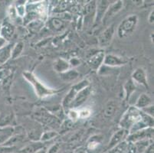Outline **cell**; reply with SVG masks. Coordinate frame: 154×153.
Listing matches in <instances>:
<instances>
[{
	"instance_id": "6da1fadb",
	"label": "cell",
	"mask_w": 154,
	"mask_h": 153,
	"mask_svg": "<svg viewBox=\"0 0 154 153\" xmlns=\"http://www.w3.org/2000/svg\"><path fill=\"white\" fill-rule=\"evenodd\" d=\"M22 74H23L24 78L32 84L33 88H34L36 95L39 98L44 99V98L48 97V96L55 94L59 91L47 87L45 85H44L41 81L36 78L35 75L33 73L29 72V71H25Z\"/></svg>"
},
{
	"instance_id": "7a4b0ae2",
	"label": "cell",
	"mask_w": 154,
	"mask_h": 153,
	"mask_svg": "<svg viewBox=\"0 0 154 153\" xmlns=\"http://www.w3.org/2000/svg\"><path fill=\"white\" fill-rule=\"evenodd\" d=\"M143 114V113L140 109H137L136 106H130L120 119L119 123L120 128L129 132L136 123H138L142 119Z\"/></svg>"
},
{
	"instance_id": "3957f363",
	"label": "cell",
	"mask_w": 154,
	"mask_h": 153,
	"mask_svg": "<svg viewBox=\"0 0 154 153\" xmlns=\"http://www.w3.org/2000/svg\"><path fill=\"white\" fill-rule=\"evenodd\" d=\"M138 24V17L135 15H131L126 17L120 22L117 29V35L120 38H124L131 35L135 31Z\"/></svg>"
},
{
	"instance_id": "277c9868",
	"label": "cell",
	"mask_w": 154,
	"mask_h": 153,
	"mask_svg": "<svg viewBox=\"0 0 154 153\" xmlns=\"http://www.w3.org/2000/svg\"><path fill=\"white\" fill-rule=\"evenodd\" d=\"M89 85H90V84H89V82H88V81H87V80H83L82 81L78 83V84H75V85L71 87V89L70 90V91L68 92V94L64 96V99H63V109H64L65 111H66V110L68 111L70 109V106H71V103H72V101L75 99L77 93H78L81 90L86 87L89 86Z\"/></svg>"
},
{
	"instance_id": "5b68a950",
	"label": "cell",
	"mask_w": 154,
	"mask_h": 153,
	"mask_svg": "<svg viewBox=\"0 0 154 153\" xmlns=\"http://www.w3.org/2000/svg\"><path fill=\"white\" fill-rule=\"evenodd\" d=\"M152 137H153V127H149V128L138 130L133 133H130L127 138V141L130 143H133L146 139H152Z\"/></svg>"
},
{
	"instance_id": "8992f818",
	"label": "cell",
	"mask_w": 154,
	"mask_h": 153,
	"mask_svg": "<svg viewBox=\"0 0 154 153\" xmlns=\"http://www.w3.org/2000/svg\"><path fill=\"white\" fill-rule=\"evenodd\" d=\"M91 93V89L90 85L86 87L83 88L82 90H81L77 93L74 100L72 101L71 106H70V109H76V108L79 107V106H82V105L86 102L87 99H88V97L90 96Z\"/></svg>"
},
{
	"instance_id": "52a82bcc",
	"label": "cell",
	"mask_w": 154,
	"mask_h": 153,
	"mask_svg": "<svg viewBox=\"0 0 154 153\" xmlns=\"http://www.w3.org/2000/svg\"><path fill=\"white\" fill-rule=\"evenodd\" d=\"M34 116L35 120H38L45 125H51L55 121H58V119L55 116L45 109H39L36 110L34 113Z\"/></svg>"
},
{
	"instance_id": "ba28073f",
	"label": "cell",
	"mask_w": 154,
	"mask_h": 153,
	"mask_svg": "<svg viewBox=\"0 0 154 153\" xmlns=\"http://www.w3.org/2000/svg\"><path fill=\"white\" fill-rule=\"evenodd\" d=\"M132 80L135 84H140L146 89H149V84L147 81V75L145 70L142 67H138L132 74Z\"/></svg>"
},
{
	"instance_id": "9c48e42d",
	"label": "cell",
	"mask_w": 154,
	"mask_h": 153,
	"mask_svg": "<svg viewBox=\"0 0 154 153\" xmlns=\"http://www.w3.org/2000/svg\"><path fill=\"white\" fill-rule=\"evenodd\" d=\"M123 7H124V2L123 1H117V2H113V4H110L107 8V12L105 13L102 22L103 23H107L109 20L115 16L118 12L122 10Z\"/></svg>"
},
{
	"instance_id": "30bf717a",
	"label": "cell",
	"mask_w": 154,
	"mask_h": 153,
	"mask_svg": "<svg viewBox=\"0 0 154 153\" xmlns=\"http://www.w3.org/2000/svg\"><path fill=\"white\" fill-rule=\"evenodd\" d=\"M114 25H111L105 29L100 35L98 38V42L100 47H107L112 41L113 35H114Z\"/></svg>"
},
{
	"instance_id": "8fae6325",
	"label": "cell",
	"mask_w": 154,
	"mask_h": 153,
	"mask_svg": "<svg viewBox=\"0 0 154 153\" xmlns=\"http://www.w3.org/2000/svg\"><path fill=\"white\" fill-rule=\"evenodd\" d=\"M128 135L129 132L127 131V130H123V129H120V130L115 132L111 136L110 142H109L108 146H107V150L112 149V148H114L116 145L120 144V142H122L124 140H127Z\"/></svg>"
},
{
	"instance_id": "7c38bea8",
	"label": "cell",
	"mask_w": 154,
	"mask_h": 153,
	"mask_svg": "<svg viewBox=\"0 0 154 153\" xmlns=\"http://www.w3.org/2000/svg\"><path fill=\"white\" fill-rule=\"evenodd\" d=\"M104 57L105 54L103 51H99L96 53L88 60V66L94 71H98L100 67L103 65Z\"/></svg>"
},
{
	"instance_id": "4fadbf2b",
	"label": "cell",
	"mask_w": 154,
	"mask_h": 153,
	"mask_svg": "<svg viewBox=\"0 0 154 153\" xmlns=\"http://www.w3.org/2000/svg\"><path fill=\"white\" fill-rule=\"evenodd\" d=\"M110 5L109 1L106 0H101V1H97L96 3V14H95L94 22L96 23L102 22L103 16L107 12L109 5Z\"/></svg>"
},
{
	"instance_id": "5bb4252c",
	"label": "cell",
	"mask_w": 154,
	"mask_h": 153,
	"mask_svg": "<svg viewBox=\"0 0 154 153\" xmlns=\"http://www.w3.org/2000/svg\"><path fill=\"white\" fill-rule=\"evenodd\" d=\"M126 63H127V61H124V59H122L121 57L114 55V54H105L103 65L109 67H117L124 65Z\"/></svg>"
},
{
	"instance_id": "9a60e30c",
	"label": "cell",
	"mask_w": 154,
	"mask_h": 153,
	"mask_svg": "<svg viewBox=\"0 0 154 153\" xmlns=\"http://www.w3.org/2000/svg\"><path fill=\"white\" fill-rule=\"evenodd\" d=\"M151 143H153L152 139H146L140 141H137L135 142L131 143V151L132 153H143L148 146Z\"/></svg>"
},
{
	"instance_id": "2e32d148",
	"label": "cell",
	"mask_w": 154,
	"mask_h": 153,
	"mask_svg": "<svg viewBox=\"0 0 154 153\" xmlns=\"http://www.w3.org/2000/svg\"><path fill=\"white\" fill-rule=\"evenodd\" d=\"M83 14L85 15V23L88 24L91 21H94L95 19V14H96V2L91 1L89 2L88 4H86L84 8Z\"/></svg>"
},
{
	"instance_id": "e0dca14e",
	"label": "cell",
	"mask_w": 154,
	"mask_h": 153,
	"mask_svg": "<svg viewBox=\"0 0 154 153\" xmlns=\"http://www.w3.org/2000/svg\"><path fill=\"white\" fill-rule=\"evenodd\" d=\"M44 147H45V145L42 142H32L21 148L19 151H18L17 153H35Z\"/></svg>"
},
{
	"instance_id": "ac0fdd59",
	"label": "cell",
	"mask_w": 154,
	"mask_h": 153,
	"mask_svg": "<svg viewBox=\"0 0 154 153\" xmlns=\"http://www.w3.org/2000/svg\"><path fill=\"white\" fill-rule=\"evenodd\" d=\"M152 100L150 96L149 95L146 94V93H143V94L140 95L138 99L136 101L135 105H134V106H136L137 109L142 110V109H145L149 106H152Z\"/></svg>"
},
{
	"instance_id": "d6986e66",
	"label": "cell",
	"mask_w": 154,
	"mask_h": 153,
	"mask_svg": "<svg viewBox=\"0 0 154 153\" xmlns=\"http://www.w3.org/2000/svg\"><path fill=\"white\" fill-rule=\"evenodd\" d=\"M70 67L71 66H70L69 62L63 58L58 59L54 64V71L60 73V74L66 72L67 71L70 70Z\"/></svg>"
},
{
	"instance_id": "ffe728a7",
	"label": "cell",
	"mask_w": 154,
	"mask_h": 153,
	"mask_svg": "<svg viewBox=\"0 0 154 153\" xmlns=\"http://www.w3.org/2000/svg\"><path fill=\"white\" fill-rule=\"evenodd\" d=\"M13 127H5L0 129V145H3L14 134Z\"/></svg>"
},
{
	"instance_id": "44dd1931",
	"label": "cell",
	"mask_w": 154,
	"mask_h": 153,
	"mask_svg": "<svg viewBox=\"0 0 154 153\" xmlns=\"http://www.w3.org/2000/svg\"><path fill=\"white\" fill-rule=\"evenodd\" d=\"M15 32V29L10 24H5L2 27V29H0V33L2 35L1 37L5 38L6 41H9V39L12 38V35H14Z\"/></svg>"
},
{
	"instance_id": "7402d4cb",
	"label": "cell",
	"mask_w": 154,
	"mask_h": 153,
	"mask_svg": "<svg viewBox=\"0 0 154 153\" xmlns=\"http://www.w3.org/2000/svg\"><path fill=\"white\" fill-rule=\"evenodd\" d=\"M136 90V84L131 79L128 80L124 85V91H125V99L128 100L132 96Z\"/></svg>"
},
{
	"instance_id": "603a6c76",
	"label": "cell",
	"mask_w": 154,
	"mask_h": 153,
	"mask_svg": "<svg viewBox=\"0 0 154 153\" xmlns=\"http://www.w3.org/2000/svg\"><path fill=\"white\" fill-rule=\"evenodd\" d=\"M25 139V136L23 134H18L13 135L12 136L10 137L6 142H5L2 145H6V146H15L18 143H20L23 141Z\"/></svg>"
},
{
	"instance_id": "cb8c5ba5",
	"label": "cell",
	"mask_w": 154,
	"mask_h": 153,
	"mask_svg": "<svg viewBox=\"0 0 154 153\" xmlns=\"http://www.w3.org/2000/svg\"><path fill=\"white\" fill-rule=\"evenodd\" d=\"M61 79L64 81H72L79 77V73L75 70H68L66 72L62 73Z\"/></svg>"
},
{
	"instance_id": "d4e9b609",
	"label": "cell",
	"mask_w": 154,
	"mask_h": 153,
	"mask_svg": "<svg viewBox=\"0 0 154 153\" xmlns=\"http://www.w3.org/2000/svg\"><path fill=\"white\" fill-rule=\"evenodd\" d=\"M12 47L10 45H7L6 47L0 49V64H3L7 60L11 57Z\"/></svg>"
},
{
	"instance_id": "484cf974",
	"label": "cell",
	"mask_w": 154,
	"mask_h": 153,
	"mask_svg": "<svg viewBox=\"0 0 154 153\" xmlns=\"http://www.w3.org/2000/svg\"><path fill=\"white\" fill-rule=\"evenodd\" d=\"M117 110V106L113 102H109L103 110V116L105 118H111L115 114Z\"/></svg>"
},
{
	"instance_id": "4316f807",
	"label": "cell",
	"mask_w": 154,
	"mask_h": 153,
	"mask_svg": "<svg viewBox=\"0 0 154 153\" xmlns=\"http://www.w3.org/2000/svg\"><path fill=\"white\" fill-rule=\"evenodd\" d=\"M50 25L54 30L61 31L64 27V22L60 18L55 17L50 19Z\"/></svg>"
},
{
	"instance_id": "83f0119b",
	"label": "cell",
	"mask_w": 154,
	"mask_h": 153,
	"mask_svg": "<svg viewBox=\"0 0 154 153\" xmlns=\"http://www.w3.org/2000/svg\"><path fill=\"white\" fill-rule=\"evenodd\" d=\"M27 25L31 31H32V32H38L40 29H42V28H43V26H44V20L35 19V20H33L31 22H29Z\"/></svg>"
},
{
	"instance_id": "f1b7e54d",
	"label": "cell",
	"mask_w": 154,
	"mask_h": 153,
	"mask_svg": "<svg viewBox=\"0 0 154 153\" xmlns=\"http://www.w3.org/2000/svg\"><path fill=\"white\" fill-rule=\"evenodd\" d=\"M24 49V44L23 42L20 41L18 42L17 44H15L13 48H12V52H11V57L12 59L17 58L18 57L20 56L22 52L23 51Z\"/></svg>"
},
{
	"instance_id": "f546056e",
	"label": "cell",
	"mask_w": 154,
	"mask_h": 153,
	"mask_svg": "<svg viewBox=\"0 0 154 153\" xmlns=\"http://www.w3.org/2000/svg\"><path fill=\"white\" fill-rule=\"evenodd\" d=\"M58 133L55 131H47L42 133L41 138H40V142L43 143H45L46 142L50 141V140L53 139L55 138L56 136H58Z\"/></svg>"
},
{
	"instance_id": "4dcf8cb0",
	"label": "cell",
	"mask_w": 154,
	"mask_h": 153,
	"mask_svg": "<svg viewBox=\"0 0 154 153\" xmlns=\"http://www.w3.org/2000/svg\"><path fill=\"white\" fill-rule=\"evenodd\" d=\"M15 10L17 12L18 17H22L24 18L26 16V5L24 4H18V5L15 7Z\"/></svg>"
},
{
	"instance_id": "1f68e13d",
	"label": "cell",
	"mask_w": 154,
	"mask_h": 153,
	"mask_svg": "<svg viewBox=\"0 0 154 153\" xmlns=\"http://www.w3.org/2000/svg\"><path fill=\"white\" fill-rule=\"evenodd\" d=\"M91 114V109H88V108H85V109H81L78 112V118H80V119H86V118L89 117Z\"/></svg>"
},
{
	"instance_id": "d6a6232c",
	"label": "cell",
	"mask_w": 154,
	"mask_h": 153,
	"mask_svg": "<svg viewBox=\"0 0 154 153\" xmlns=\"http://www.w3.org/2000/svg\"><path fill=\"white\" fill-rule=\"evenodd\" d=\"M100 140L99 139H94L93 137L91 139L90 142H88V148H89L90 150H94L97 148V147L98 146L100 145Z\"/></svg>"
},
{
	"instance_id": "836d02e7",
	"label": "cell",
	"mask_w": 154,
	"mask_h": 153,
	"mask_svg": "<svg viewBox=\"0 0 154 153\" xmlns=\"http://www.w3.org/2000/svg\"><path fill=\"white\" fill-rule=\"evenodd\" d=\"M68 118H69V120H71L73 123L76 121L78 119H79V118H78V112L75 111V109H70L69 110H68Z\"/></svg>"
},
{
	"instance_id": "e575fe53",
	"label": "cell",
	"mask_w": 154,
	"mask_h": 153,
	"mask_svg": "<svg viewBox=\"0 0 154 153\" xmlns=\"http://www.w3.org/2000/svg\"><path fill=\"white\" fill-rule=\"evenodd\" d=\"M16 149V146H6L1 145L0 146V153H14Z\"/></svg>"
},
{
	"instance_id": "d590c367",
	"label": "cell",
	"mask_w": 154,
	"mask_h": 153,
	"mask_svg": "<svg viewBox=\"0 0 154 153\" xmlns=\"http://www.w3.org/2000/svg\"><path fill=\"white\" fill-rule=\"evenodd\" d=\"M61 147V146L60 143H55L54 145L50 147L49 148H47V153H59Z\"/></svg>"
},
{
	"instance_id": "8d00e7d4",
	"label": "cell",
	"mask_w": 154,
	"mask_h": 153,
	"mask_svg": "<svg viewBox=\"0 0 154 153\" xmlns=\"http://www.w3.org/2000/svg\"><path fill=\"white\" fill-rule=\"evenodd\" d=\"M9 17L11 18V19H15L18 18L17 12L15 10V7L13 5H11L9 8Z\"/></svg>"
},
{
	"instance_id": "74e56055",
	"label": "cell",
	"mask_w": 154,
	"mask_h": 153,
	"mask_svg": "<svg viewBox=\"0 0 154 153\" xmlns=\"http://www.w3.org/2000/svg\"><path fill=\"white\" fill-rule=\"evenodd\" d=\"M10 74V71L9 70H1L0 71V81L6 78V77Z\"/></svg>"
},
{
	"instance_id": "f35d334b",
	"label": "cell",
	"mask_w": 154,
	"mask_h": 153,
	"mask_svg": "<svg viewBox=\"0 0 154 153\" xmlns=\"http://www.w3.org/2000/svg\"><path fill=\"white\" fill-rule=\"evenodd\" d=\"M70 64V66H73V67H75V66H78L80 64V61L78 58H73L71 59V61H68Z\"/></svg>"
},
{
	"instance_id": "ab89813d",
	"label": "cell",
	"mask_w": 154,
	"mask_h": 153,
	"mask_svg": "<svg viewBox=\"0 0 154 153\" xmlns=\"http://www.w3.org/2000/svg\"><path fill=\"white\" fill-rule=\"evenodd\" d=\"M7 44H8V41H6L2 37H0V49H2V47H5V45H7Z\"/></svg>"
},
{
	"instance_id": "60d3db41",
	"label": "cell",
	"mask_w": 154,
	"mask_h": 153,
	"mask_svg": "<svg viewBox=\"0 0 154 153\" xmlns=\"http://www.w3.org/2000/svg\"><path fill=\"white\" fill-rule=\"evenodd\" d=\"M153 149H154V145L153 143H151L150 145L146 148V149L145 150L143 153H153Z\"/></svg>"
},
{
	"instance_id": "b9f144b4",
	"label": "cell",
	"mask_w": 154,
	"mask_h": 153,
	"mask_svg": "<svg viewBox=\"0 0 154 153\" xmlns=\"http://www.w3.org/2000/svg\"><path fill=\"white\" fill-rule=\"evenodd\" d=\"M148 21H149V22L150 24H153V22H154V11H151L150 14H149V19H148Z\"/></svg>"
},
{
	"instance_id": "7bdbcfd3",
	"label": "cell",
	"mask_w": 154,
	"mask_h": 153,
	"mask_svg": "<svg viewBox=\"0 0 154 153\" xmlns=\"http://www.w3.org/2000/svg\"><path fill=\"white\" fill-rule=\"evenodd\" d=\"M35 153H47V148H46V147H44V148H41V149L38 150V151Z\"/></svg>"
}]
</instances>
